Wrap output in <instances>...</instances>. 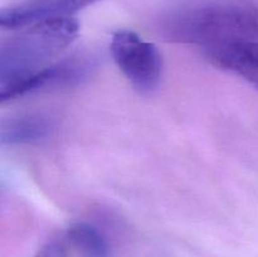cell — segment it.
Here are the masks:
<instances>
[{"label":"cell","instance_id":"obj_2","mask_svg":"<svg viewBox=\"0 0 258 257\" xmlns=\"http://www.w3.org/2000/svg\"><path fill=\"white\" fill-rule=\"evenodd\" d=\"M8 32L0 43V92L57 62L78 37L80 24L73 17L53 18Z\"/></svg>","mask_w":258,"mask_h":257},{"label":"cell","instance_id":"obj_6","mask_svg":"<svg viewBox=\"0 0 258 257\" xmlns=\"http://www.w3.org/2000/svg\"><path fill=\"white\" fill-rule=\"evenodd\" d=\"M207 59L219 70L227 71L258 90V40L246 39L204 49Z\"/></svg>","mask_w":258,"mask_h":257},{"label":"cell","instance_id":"obj_5","mask_svg":"<svg viewBox=\"0 0 258 257\" xmlns=\"http://www.w3.org/2000/svg\"><path fill=\"white\" fill-rule=\"evenodd\" d=\"M97 2L100 0H9L0 9V27L9 30L39 20L72 17Z\"/></svg>","mask_w":258,"mask_h":257},{"label":"cell","instance_id":"obj_1","mask_svg":"<svg viewBox=\"0 0 258 257\" xmlns=\"http://www.w3.org/2000/svg\"><path fill=\"white\" fill-rule=\"evenodd\" d=\"M159 32L169 42L203 49L258 40V8L249 0H185L161 15Z\"/></svg>","mask_w":258,"mask_h":257},{"label":"cell","instance_id":"obj_4","mask_svg":"<svg viewBox=\"0 0 258 257\" xmlns=\"http://www.w3.org/2000/svg\"><path fill=\"white\" fill-rule=\"evenodd\" d=\"M98 65V55L93 53H78L60 58L49 67L23 81L19 85L0 92V100L2 102H7L38 91L73 87L92 76Z\"/></svg>","mask_w":258,"mask_h":257},{"label":"cell","instance_id":"obj_8","mask_svg":"<svg viewBox=\"0 0 258 257\" xmlns=\"http://www.w3.org/2000/svg\"><path fill=\"white\" fill-rule=\"evenodd\" d=\"M67 238L83 257H111L107 239L93 224L87 222L73 223L68 228Z\"/></svg>","mask_w":258,"mask_h":257},{"label":"cell","instance_id":"obj_9","mask_svg":"<svg viewBox=\"0 0 258 257\" xmlns=\"http://www.w3.org/2000/svg\"><path fill=\"white\" fill-rule=\"evenodd\" d=\"M34 257H67V247L62 239H50L37 252Z\"/></svg>","mask_w":258,"mask_h":257},{"label":"cell","instance_id":"obj_7","mask_svg":"<svg viewBox=\"0 0 258 257\" xmlns=\"http://www.w3.org/2000/svg\"><path fill=\"white\" fill-rule=\"evenodd\" d=\"M57 128V122L42 112H27L4 118L0 126L2 145H25L40 143L50 138Z\"/></svg>","mask_w":258,"mask_h":257},{"label":"cell","instance_id":"obj_3","mask_svg":"<svg viewBox=\"0 0 258 257\" xmlns=\"http://www.w3.org/2000/svg\"><path fill=\"white\" fill-rule=\"evenodd\" d=\"M110 52L118 70L140 93L149 95L159 87L163 76V58L155 44L145 42L135 32L113 33Z\"/></svg>","mask_w":258,"mask_h":257}]
</instances>
